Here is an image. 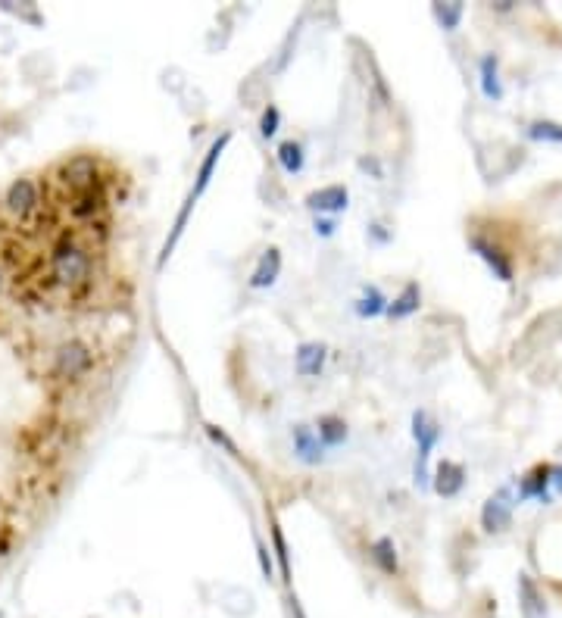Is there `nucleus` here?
<instances>
[{
  "label": "nucleus",
  "mask_w": 562,
  "mask_h": 618,
  "mask_svg": "<svg viewBox=\"0 0 562 618\" xmlns=\"http://www.w3.org/2000/svg\"><path fill=\"white\" fill-rule=\"evenodd\" d=\"M369 553H372V562H375L385 575H394V572H397V565H400V562H397V547H394V540H391V537L375 540Z\"/></svg>",
  "instance_id": "16"
},
{
  "label": "nucleus",
  "mask_w": 562,
  "mask_h": 618,
  "mask_svg": "<svg viewBox=\"0 0 562 618\" xmlns=\"http://www.w3.org/2000/svg\"><path fill=\"white\" fill-rule=\"evenodd\" d=\"M57 185L60 194H82L94 188H110V175L104 172V163L94 153H75L57 163Z\"/></svg>",
  "instance_id": "1"
},
{
  "label": "nucleus",
  "mask_w": 562,
  "mask_h": 618,
  "mask_svg": "<svg viewBox=\"0 0 562 618\" xmlns=\"http://www.w3.org/2000/svg\"><path fill=\"white\" fill-rule=\"evenodd\" d=\"M322 366H325V347H322V344H303V347L297 350V372H300L303 378L319 375Z\"/></svg>",
  "instance_id": "14"
},
{
  "label": "nucleus",
  "mask_w": 562,
  "mask_h": 618,
  "mask_svg": "<svg viewBox=\"0 0 562 618\" xmlns=\"http://www.w3.org/2000/svg\"><path fill=\"white\" fill-rule=\"evenodd\" d=\"M356 313L360 316H378V313H385V297H381L378 288H366L363 300L356 303Z\"/></svg>",
  "instance_id": "20"
},
{
  "label": "nucleus",
  "mask_w": 562,
  "mask_h": 618,
  "mask_svg": "<svg viewBox=\"0 0 562 618\" xmlns=\"http://www.w3.org/2000/svg\"><path fill=\"white\" fill-rule=\"evenodd\" d=\"M553 481H562V469H559V466H538V469H531V472L522 478V484H519V497H522V500H528V497L547 500Z\"/></svg>",
  "instance_id": "6"
},
{
  "label": "nucleus",
  "mask_w": 562,
  "mask_h": 618,
  "mask_svg": "<svg viewBox=\"0 0 562 618\" xmlns=\"http://www.w3.org/2000/svg\"><path fill=\"white\" fill-rule=\"evenodd\" d=\"M413 434H416V444H419L416 481L425 484V481H428V456H431L434 444H438L441 428H438V422L428 416V412H416V416H413Z\"/></svg>",
  "instance_id": "4"
},
{
  "label": "nucleus",
  "mask_w": 562,
  "mask_h": 618,
  "mask_svg": "<svg viewBox=\"0 0 562 618\" xmlns=\"http://www.w3.org/2000/svg\"><path fill=\"white\" fill-rule=\"evenodd\" d=\"M360 169H372L375 175H381V169H378V163H375V160H360Z\"/></svg>",
  "instance_id": "28"
},
{
  "label": "nucleus",
  "mask_w": 562,
  "mask_h": 618,
  "mask_svg": "<svg viewBox=\"0 0 562 618\" xmlns=\"http://www.w3.org/2000/svg\"><path fill=\"white\" fill-rule=\"evenodd\" d=\"M463 4H434V16L444 25V29H456L459 19H463Z\"/></svg>",
  "instance_id": "22"
},
{
  "label": "nucleus",
  "mask_w": 562,
  "mask_h": 618,
  "mask_svg": "<svg viewBox=\"0 0 562 618\" xmlns=\"http://www.w3.org/2000/svg\"><path fill=\"white\" fill-rule=\"evenodd\" d=\"M347 200H350V194L344 185H328V188H319L306 197V206L316 213H341V210H347Z\"/></svg>",
  "instance_id": "8"
},
{
  "label": "nucleus",
  "mask_w": 562,
  "mask_h": 618,
  "mask_svg": "<svg viewBox=\"0 0 562 618\" xmlns=\"http://www.w3.org/2000/svg\"><path fill=\"white\" fill-rule=\"evenodd\" d=\"M210 437H213V441H216V444H222V447H225L228 453H235V456H238V447H235L232 441H228V437H225L222 431H216V428H210Z\"/></svg>",
  "instance_id": "26"
},
{
  "label": "nucleus",
  "mask_w": 562,
  "mask_h": 618,
  "mask_svg": "<svg viewBox=\"0 0 562 618\" xmlns=\"http://www.w3.org/2000/svg\"><path fill=\"white\" fill-rule=\"evenodd\" d=\"M472 250L494 269V275H497L500 281H513V263H509V256H506L497 244L484 241V238H472Z\"/></svg>",
  "instance_id": "9"
},
{
  "label": "nucleus",
  "mask_w": 562,
  "mask_h": 618,
  "mask_svg": "<svg viewBox=\"0 0 562 618\" xmlns=\"http://www.w3.org/2000/svg\"><path fill=\"white\" fill-rule=\"evenodd\" d=\"M7 553H10V547H7V540H0V562L7 559Z\"/></svg>",
  "instance_id": "29"
},
{
  "label": "nucleus",
  "mask_w": 562,
  "mask_h": 618,
  "mask_svg": "<svg viewBox=\"0 0 562 618\" xmlns=\"http://www.w3.org/2000/svg\"><path fill=\"white\" fill-rule=\"evenodd\" d=\"M278 272H281V253L275 247H269L260 256V263H257V269H253V275H250V288H269V285H275Z\"/></svg>",
  "instance_id": "11"
},
{
  "label": "nucleus",
  "mask_w": 562,
  "mask_h": 618,
  "mask_svg": "<svg viewBox=\"0 0 562 618\" xmlns=\"http://www.w3.org/2000/svg\"><path fill=\"white\" fill-rule=\"evenodd\" d=\"M272 537H275V550H278V562H281V572L288 575V547H285V537H281L278 525H272Z\"/></svg>",
  "instance_id": "24"
},
{
  "label": "nucleus",
  "mask_w": 562,
  "mask_h": 618,
  "mask_svg": "<svg viewBox=\"0 0 562 618\" xmlns=\"http://www.w3.org/2000/svg\"><path fill=\"white\" fill-rule=\"evenodd\" d=\"M294 453L306 462V466H316L325 459V447L319 441V434L310 425H297L294 428Z\"/></svg>",
  "instance_id": "10"
},
{
  "label": "nucleus",
  "mask_w": 562,
  "mask_h": 618,
  "mask_svg": "<svg viewBox=\"0 0 562 618\" xmlns=\"http://www.w3.org/2000/svg\"><path fill=\"white\" fill-rule=\"evenodd\" d=\"M278 119H281V113H278V107H269L263 110V122H260V132H263V138H272L275 132H278Z\"/></svg>",
  "instance_id": "23"
},
{
  "label": "nucleus",
  "mask_w": 562,
  "mask_h": 618,
  "mask_svg": "<svg viewBox=\"0 0 562 618\" xmlns=\"http://www.w3.org/2000/svg\"><path fill=\"white\" fill-rule=\"evenodd\" d=\"M257 553H260V565H263L266 578H272V559H269V550H266V544H260V540H257Z\"/></svg>",
  "instance_id": "25"
},
{
  "label": "nucleus",
  "mask_w": 562,
  "mask_h": 618,
  "mask_svg": "<svg viewBox=\"0 0 562 618\" xmlns=\"http://www.w3.org/2000/svg\"><path fill=\"white\" fill-rule=\"evenodd\" d=\"M278 163L285 166V172H300L303 169V147L297 141H285L278 147Z\"/></svg>",
  "instance_id": "19"
},
{
  "label": "nucleus",
  "mask_w": 562,
  "mask_h": 618,
  "mask_svg": "<svg viewBox=\"0 0 562 618\" xmlns=\"http://www.w3.org/2000/svg\"><path fill=\"white\" fill-rule=\"evenodd\" d=\"M481 88L491 100L503 97V85H500V75H497V57H484L481 60Z\"/></svg>",
  "instance_id": "18"
},
{
  "label": "nucleus",
  "mask_w": 562,
  "mask_h": 618,
  "mask_svg": "<svg viewBox=\"0 0 562 618\" xmlns=\"http://www.w3.org/2000/svg\"><path fill=\"white\" fill-rule=\"evenodd\" d=\"M228 141H232V132H222V135L213 141V147L207 150V157H203V163H200V169H197V185H194V191H191L194 200L210 188L213 172H216V166H219V160H222V153H225Z\"/></svg>",
  "instance_id": "7"
},
{
  "label": "nucleus",
  "mask_w": 562,
  "mask_h": 618,
  "mask_svg": "<svg viewBox=\"0 0 562 618\" xmlns=\"http://www.w3.org/2000/svg\"><path fill=\"white\" fill-rule=\"evenodd\" d=\"M4 206H7V213L19 222H32L38 213H41V206H44V191L41 185L35 182V178H16V182L7 188L4 194Z\"/></svg>",
  "instance_id": "2"
},
{
  "label": "nucleus",
  "mask_w": 562,
  "mask_h": 618,
  "mask_svg": "<svg viewBox=\"0 0 562 618\" xmlns=\"http://www.w3.org/2000/svg\"><path fill=\"white\" fill-rule=\"evenodd\" d=\"M94 369V350L85 341H66L54 353V375L60 381H79Z\"/></svg>",
  "instance_id": "3"
},
{
  "label": "nucleus",
  "mask_w": 562,
  "mask_h": 618,
  "mask_svg": "<svg viewBox=\"0 0 562 618\" xmlns=\"http://www.w3.org/2000/svg\"><path fill=\"white\" fill-rule=\"evenodd\" d=\"M519 600H522V615L525 618H547V606L538 594V587L528 575H519Z\"/></svg>",
  "instance_id": "13"
},
{
  "label": "nucleus",
  "mask_w": 562,
  "mask_h": 618,
  "mask_svg": "<svg viewBox=\"0 0 562 618\" xmlns=\"http://www.w3.org/2000/svg\"><path fill=\"white\" fill-rule=\"evenodd\" d=\"M463 484H466L463 466H456V462H444V466L438 469V478H434V491H438L441 497H456L459 491H463Z\"/></svg>",
  "instance_id": "12"
},
{
  "label": "nucleus",
  "mask_w": 562,
  "mask_h": 618,
  "mask_svg": "<svg viewBox=\"0 0 562 618\" xmlns=\"http://www.w3.org/2000/svg\"><path fill=\"white\" fill-rule=\"evenodd\" d=\"M528 135L534 141H556V144H562V125H556V122H531Z\"/></svg>",
  "instance_id": "21"
},
{
  "label": "nucleus",
  "mask_w": 562,
  "mask_h": 618,
  "mask_svg": "<svg viewBox=\"0 0 562 618\" xmlns=\"http://www.w3.org/2000/svg\"><path fill=\"white\" fill-rule=\"evenodd\" d=\"M419 303H422V291H419V285H406V288L400 291V297H397L391 306H385V313H388L391 319H406V316H413V313H416Z\"/></svg>",
  "instance_id": "15"
},
{
  "label": "nucleus",
  "mask_w": 562,
  "mask_h": 618,
  "mask_svg": "<svg viewBox=\"0 0 562 618\" xmlns=\"http://www.w3.org/2000/svg\"><path fill=\"white\" fill-rule=\"evenodd\" d=\"M319 441L322 447H341L347 441V425L338 416H325L319 419Z\"/></svg>",
  "instance_id": "17"
},
{
  "label": "nucleus",
  "mask_w": 562,
  "mask_h": 618,
  "mask_svg": "<svg viewBox=\"0 0 562 618\" xmlns=\"http://www.w3.org/2000/svg\"><path fill=\"white\" fill-rule=\"evenodd\" d=\"M316 235L331 238V235H335V222H331V219H316Z\"/></svg>",
  "instance_id": "27"
},
{
  "label": "nucleus",
  "mask_w": 562,
  "mask_h": 618,
  "mask_svg": "<svg viewBox=\"0 0 562 618\" xmlns=\"http://www.w3.org/2000/svg\"><path fill=\"white\" fill-rule=\"evenodd\" d=\"M513 506L516 503H513V491H509V487H503L500 494H494L481 509L484 531H503L509 525V519H513Z\"/></svg>",
  "instance_id": "5"
}]
</instances>
